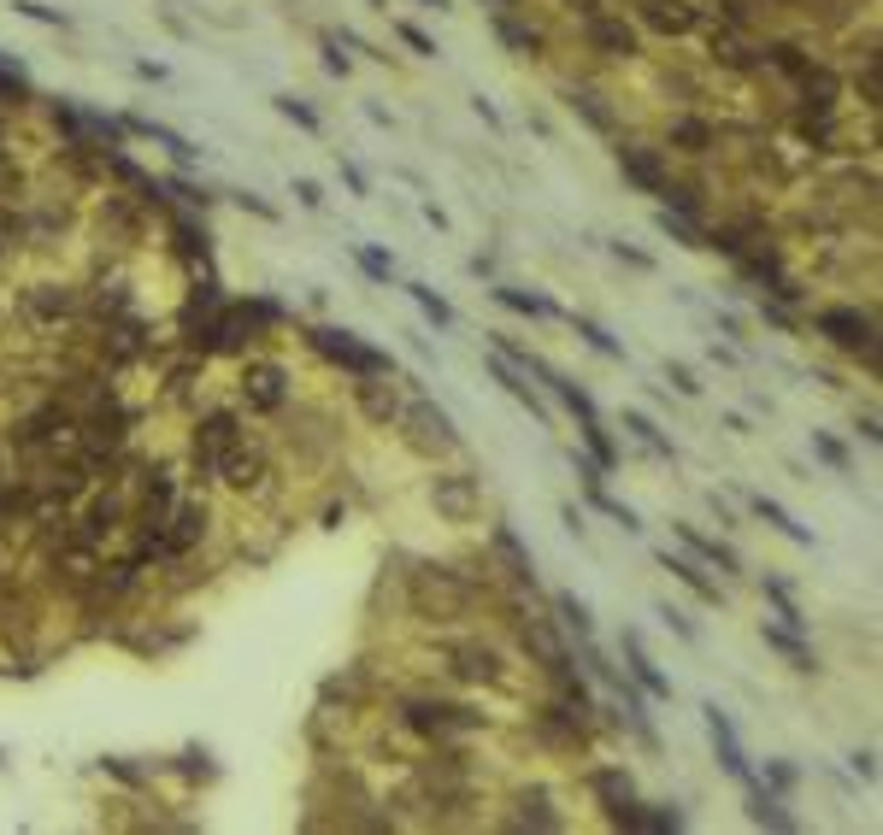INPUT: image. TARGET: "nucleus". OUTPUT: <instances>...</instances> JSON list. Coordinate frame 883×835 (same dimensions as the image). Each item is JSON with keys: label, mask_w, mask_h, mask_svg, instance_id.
Returning a JSON list of instances; mask_svg holds the SVG:
<instances>
[{"label": "nucleus", "mask_w": 883, "mask_h": 835, "mask_svg": "<svg viewBox=\"0 0 883 835\" xmlns=\"http://www.w3.org/2000/svg\"><path fill=\"white\" fill-rule=\"evenodd\" d=\"M406 607L424 623H460L471 607H478V589L454 571V566H419L406 577Z\"/></svg>", "instance_id": "1"}, {"label": "nucleus", "mask_w": 883, "mask_h": 835, "mask_svg": "<svg viewBox=\"0 0 883 835\" xmlns=\"http://www.w3.org/2000/svg\"><path fill=\"white\" fill-rule=\"evenodd\" d=\"M306 342H313V353H318V360L342 365L347 377H395V360H389L383 347L360 342L354 330H313Z\"/></svg>", "instance_id": "2"}, {"label": "nucleus", "mask_w": 883, "mask_h": 835, "mask_svg": "<svg viewBox=\"0 0 883 835\" xmlns=\"http://www.w3.org/2000/svg\"><path fill=\"white\" fill-rule=\"evenodd\" d=\"M395 430L406 435V448H413V453H454V448H460V435H454V424H448V412L430 401V394L401 401Z\"/></svg>", "instance_id": "3"}, {"label": "nucleus", "mask_w": 883, "mask_h": 835, "mask_svg": "<svg viewBox=\"0 0 883 835\" xmlns=\"http://www.w3.org/2000/svg\"><path fill=\"white\" fill-rule=\"evenodd\" d=\"M236 442H242V418L236 412H200L195 448H189V477H195V483H213L224 448H236Z\"/></svg>", "instance_id": "4"}, {"label": "nucleus", "mask_w": 883, "mask_h": 835, "mask_svg": "<svg viewBox=\"0 0 883 835\" xmlns=\"http://www.w3.org/2000/svg\"><path fill=\"white\" fill-rule=\"evenodd\" d=\"M430 507H436L442 524H478L483 483L471 471H436V477H430Z\"/></svg>", "instance_id": "5"}, {"label": "nucleus", "mask_w": 883, "mask_h": 835, "mask_svg": "<svg viewBox=\"0 0 883 835\" xmlns=\"http://www.w3.org/2000/svg\"><path fill=\"white\" fill-rule=\"evenodd\" d=\"M813 330H818V336H831L836 347H848V353H866V365H877V324L860 306H818L813 312Z\"/></svg>", "instance_id": "6"}, {"label": "nucleus", "mask_w": 883, "mask_h": 835, "mask_svg": "<svg viewBox=\"0 0 883 835\" xmlns=\"http://www.w3.org/2000/svg\"><path fill=\"white\" fill-rule=\"evenodd\" d=\"M406 724L419 729V736H471V729H483V713H471V706H454V700H406Z\"/></svg>", "instance_id": "7"}, {"label": "nucleus", "mask_w": 883, "mask_h": 835, "mask_svg": "<svg viewBox=\"0 0 883 835\" xmlns=\"http://www.w3.org/2000/svg\"><path fill=\"white\" fill-rule=\"evenodd\" d=\"M218 483L236 489V494H265L272 489V465H265V453L254 442H236V448H224V459H218Z\"/></svg>", "instance_id": "8"}, {"label": "nucleus", "mask_w": 883, "mask_h": 835, "mask_svg": "<svg viewBox=\"0 0 883 835\" xmlns=\"http://www.w3.org/2000/svg\"><path fill=\"white\" fill-rule=\"evenodd\" d=\"M636 18H642L654 36L684 41V36H695V30L707 24V7H702V0H642V7H636Z\"/></svg>", "instance_id": "9"}, {"label": "nucleus", "mask_w": 883, "mask_h": 835, "mask_svg": "<svg viewBox=\"0 0 883 835\" xmlns=\"http://www.w3.org/2000/svg\"><path fill=\"white\" fill-rule=\"evenodd\" d=\"M583 41L601 59H636L642 53V36H636V24H625L619 12H589L583 18Z\"/></svg>", "instance_id": "10"}, {"label": "nucleus", "mask_w": 883, "mask_h": 835, "mask_svg": "<svg viewBox=\"0 0 883 835\" xmlns=\"http://www.w3.org/2000/svg\"><path fill=\"white\" fill-rule=\"evenodd\" d=\"M207 530H213V507H207V500H177V507L166 512V548L177 559H189L200 541H207Z\"/></svg>", "instance_id": "11"}, {"label": "nucleus", "mask_w": 883, "mask_h": 835, "mask_svg": "<svg viewBox=\"0 0 883 835\" xmlns=\"http://www.w3.org/2000/svg\"><path fill=\"white\" fill-rule=\"evenodd\" d=\"M48 566H53V577L66 582V589H89L95 571H100V548H95V541H84V536H59V548L48 553Z\"/></svg>", "instance_id": "12"}, {"label": "nucleus", "mask_w": 883, "mask_h": 835, "mask_svg": "<svg viewBox=\"0 0 883 835\" xmlns=\"http://www.w3.org/2000/svg\"><path fill=\"white\" fill-rule=\"evenodd\" d=\"M702 713H707V736H713V754H718V765H725L730 777L748 788V783H754V770H748V754H743V736H736L730 713H718V700H707Z\"/></svg>", "instance_id": "13"}, {"label": "nucleus", "mask_w": 883, "mask_h": 835, "mask_svg": "<svg viewBox=\"0 0 883 835\" xmlns=\"http://www.w3.org/2000/svg\"><path fill=\"white\" fill-rule=\"evenodd\" d=\"M125 524H130V500L118 494V489H107V494H95L89 507H84V524H77V536L100 548V541H112Z\"/></svg>", "instance_id": "14"}, {"label": "nucleus", "mask_w": 883, "mask_h": 835, "mask_svg": "<svg viewBox=\"0 0 883 835\" xmlns=\"http://www.w3.org/2000/svg\"><path fill=\"white\" fill-rule=\"evenodd\" d=\"M619 171H625L642 195H660L666 183H671L666 154H660V148H642V141H619Z\"/></svg>", "instance_id": "15"}, {"label": "nucleus", "mask_w": 883, "mask_h": 835, "mask_svg": "<svg viewBox=\"0 0 883 835\" xmlns=\"http://www.w3.org/2000/svg\"><path fill=\"white\" fill-rule=\"evenodd\" d=\"M290 401V377H283V365H248L242 371V406L248 412H277Z\"/></svg>", "instance_id": "16"}, {"label": "nucleus", "mask_w": 883, "mask_h": 835, "mask_svg": "<svg viewBox=\"0 0 883 835\" xmlns=\"http://www.w3.org/2000/svg\"><path fill=\"white\" fill-rule=\"evenodd\" d=\"M707 59H713V66H725V71H754V66H759V48H754V41L736 30V24H713Z\"/></svg>", "instance_id": "17"}, {"label": "nucleus", "mask_w": 883, "mask_h": 835, "mask_svg": "<svg viewBox=\"0 0 883 835\" xmlns=\"http://www.w3.org/2000/svg\"><path fill=\"white\" fill-rule=\"evenodd\" d=\"M448 671H454L460 682H501L507 671H501V654L489 641H465V647H454L448 654Z\"/></svg>", "instance_id": "18"}, {"label": "nucleus", "mask_w": 883, "mask_h": 835, "mask_svg": "<svg viewBox=\"0 0 883 835\" xmlns=\"http://www.w3.org/2000/svg\"><path fill=\"white\" fill-rule=\"evenodd\" d=\"M354 406L372 418L377 430H389V424H395V412H401V389L389 383V377H354Z\"/></svg>", "instance_id": "19"}, {"label": "nucleus", "mask_w": 883, "mask_h": 835, "mask_svg": "<svg viewBox=\"0 0 883 835\" xmlns=\"http://www.w3.org/2000/svg\"><path fill=\"white\" fill-rule=\"evenodd\" d=\"M24 312L42 318V324L77 318V312H84V295H77V288H59V283H36V288H24Z\"/></svg>", "instance_id": "20"}, {"label": "nucleus", "mask_w": 883, "mask_h": 835, "mask_svg": "<svg viewBox=\"0 0 883 835\" xmlns=\"http://www.w3.org/2000/svg\"><path fill=\"white\" fill-rule=\"evenodd\" d=\"M171 507H177V471L148 465L141 471V524H166Z\"/></svg>", "instance_id": "21"}, {"label": "nucleus", "mask_w": 883, "mask_h": 835, "mask_svg": "<svg viewBox=\"0 0 883 835\" xmlns=\"http://www.w3.org/2000/svg\"><path fill=\"white\" fill-rule=\"evenodd\" d=\"M489 548H496L501 571H507L512 582H519V589L537 595V566H530V553H524V541L512 536V524H496V530H489Z\"/></svg>", "instance_id": "22"}, {"label": "nucleus", "mask_w": 883, "mask_h": 835, "mask_svg": "<svg viewBox=\"0 0 883 835\" xmlns=\"http://www.w3.org/2000/svg\"><path fill=\"white\" fill-rule=\"evenodd\" d=\"M666 141H671L677 154L702 159V154H713V148H718V124H707V118H695V112H677V118L666 124Z\"/></svg>", "instance_id": "23"}, {"label": "nucleus", "mask_w": 883, "mask_h": 835, "mask_svg": "<svg viewBox=\"0 0 883 835\" xmlns=\"http://www.w3.org/2000/svg\"><path fill=\"white\" fill-rule=\"evenodd\" d=\"M519 636H524V654H537L542 671H560V665H571V654L560 647V636L548 630V618H537V612L519 618Z\"/></svg>", "instance_id": "24"}, {"label": "nucleus", "mask_w": 883, "mask_h": 835, "mask_svg": "<svg viewBox=\"0 0 883 835\" xmlns=\"http://www.w3.org/2000/svg\"><path fill=\"white\" fill-rule=\"evenodd\" d=\"M483 365H489V377H496V383H501V389L512 394V401H519V406H530V418H542V424H548V406L537 401V389L524 383V371L512 365L507 353H496V347H489V360H483Z\"/></svg>", "instance_id": "25"}, {"label": "nucleus", "mask_w": 883, "mask_h": 835, "mask_svg": "<svg viewBox=\"0 0 883 835\" xmlns=\"http://www.w3.org/2000/svg\"><path fill=\"white\" fill-rule=\"evenodd\" d=\"M671 530H677V541H684V548H689L695 559H702V566H713V571H725V577H736V571H743V559H736V553L725 548V541H713V536H702V530H695V524H671Z\"/></svg>", "instance_id": "26"}, {"label": "nucleus", "mask_w": 883, "mask_h": 835, "mask_svg": "<svg viewBox=\"0 0 883 835\" xmlns=\"http://www.w3.org/2000/svg\"><path fill=\"white\" fill-rule=\"evenodd\" d=\"M654 566H660V571H671L677 582H689V589L702 595L707 607H725V595H718V582H713V577H707L702 566H695V559H684V553H671V548H660V553H654Z\"/></svg>", "instance_id": "27"}, {"label": "nucleus", "mask_w": 883, "mask_h": 835, "mask_svg": "<svg viewBox=\"0 0 883 835\" xmlns=\"http://www.w3.org/2000/svg\"><path fill=\"white\" fill-rule=\"evenodd\" d=\"M625 659H630V677L642 682L654 700H671V682L660 677V665L648 659V647H642V636H636V630H625Z\"/></svg>", "instance_id": "28"}, {"label": "nucleus", "mask_w": 883, "mask_h": 835, "mask_svg": "<svg viewBox=\"0 0 883 835\" xmlns=\"http://www.w3.org/2000/svg\"><path fill=\"white\" fill-rule=\"evenodd\" d=\"M759 636H766V647H772V654H784L795 671H818V654L801 641V630H784V623H759Z\"/></svg>", "instance_id": "29"}, {"label": "nucleus", "mask_w": 883, "mask_h": 835, "mask_svg": "<svg viewBox=\"0 0 883 835\" xmlns=\"http://www.w3.org/2000/svg\"><path fill=\"white\" fill-rule=\"evenodd\" d=\"M625 430H630V435H636V442H642V448H648L654 459H666V465H671V459H677V448H671V435H666L660 424H654L648 412H636V406H630V412H625Z\"/></svg>", "instance_id": "30"}, {"label": "nucleus", "mask_w": 883, "mask_h": 835, "mask_svg": "<svg viewBox=\"0 0 883 835\" xmlns=\"http://www.w3.org/2000/svg\"><path fill=\"white\" fill-rule=\"evenodd\" d=\"M759 66H772V71H784V77H801L813 66V53L801 48V41H766V48H759Z\"/></svg>", "instance_id": "31"}, {"label": "nucleus", "mask_w": 883, "mask_h": 835, "mask_svg": "<svg viewBox=\"0 0 883 835\" xmlns=\"http://www.w3.org/2000/svg\"><path fill=\"white\" fill-rule=\"evenodd\" d=\"M496 36L507 41V48H519V53H530V59L542 53V30H537V24H524V18H512L507 7L496 12Z\"/></svg>", "instance_id": "32"}, {"label": "nucleus", "mask_w": 883, "mask_h": 835, "mask_svg": "<svg viewBox=\"0 0 883 835\" xmlns=\"http://www.w3.org/2000/svg\"><path fill=\"white\" fill-rule=\"evenodd\" d=\"M748 507H754V518H759V524H772L777 536H789V541H801V548H813V530H801L795 518H789L784 507H777V500H766V494H754Z\"/></svg>", "instance_id": "33"}, {"label": "nucleus", "mask_w": 883, "mask_h": 835, "mask_svg": "<svg viewBox=\"0 0 883 835\" xmlns=\"http://www.w3.org/2000/svg\"><path fill=\"white\" fill-rule=\"evenodd\" d=\"M795 130H801V141H807L813 154H831L836 148V112H801Z\"/></svg>", "instance_id": "34"}, {"label": "nucleus", "mask_w": 883, "mask_h": 835, "mask_svg": "<svg viewBox=\"0 0 883 835\" xmlns=\"http://www.w3.org/2000/svg\"><path fill=\"white\" fill-rule=\"evenodd\" d=\"M748 818L766 824V829H795V818H789V812L777 806V795H766L759 783H748Z\"/></svg>", "instance_id": "35"}, {"label": "nucleus", "mask_w": 883, "mask_h": 835, "mask_svg": "<svg viewBox=\"0 0 883 835\" xmlns=\"http://www.w3.org/2000/svg\"><path fill=\"white\" fill-rule=\"evenodd\" d=\"M578 430H583V448H589V459H595V465H601V471H619V448H612V442H607V430H601V418H583V424H578Z\"/></svg>", "instance_id": "36"}, {"label": "nucleus", "mask_w": 883, "mask_h": 835, "mask_svg": "<svg viewBox=\"0 0 883 835\" xmlns=\"http://www.w3.org/2000/svg\"><path fill=\"white\" fill-rule=\"evenodd\" d=\"M583 494H589V507H595V512H607V518H612V524H619V530H630V536L642 530V524H636V512L625 507V500H612V494H607V483H589Z\"/></svg>", "instance_id": "37"}, {"label": "nucleus", "mask_w": 883, "mask_h": 835, "mask_svg": "<svg viewBox=\"0 0 883 835\" xmlns=\"http://www.w3.org/2000/svg\"><path fill=\"white\" fill-rule=\"evenodd\" d=\"M489 295H496L501 306H512V312H524V318H560V312H553L542 295H524V288H507V283H501V288H489Z\"/></svg>", "instance_id": "38"}, {"label": "nucleus", "mask_w": 883, "mask_h": 835, "mask_svg": "<svg viewBox=\"0 0 883 835\" xmlns=\"http://www.w3.org/2000/svg\"><path fill=\"white\" fill-rule=\"evenodd\" d=\"M406 295L419 301V312H424V318L436 324V330H454V306H448V301L436 295V288H424V283H406Z\"/></svg>", "instance_id": "39"}, {"label": "nucleus", "mask_w": 883, "mask_h": 835, "mask_svg": "<svg viewBox=\"0 0 883 835\" xmlns=\"http://www.w3.org/2000/svg\"><path fill=\"white\" fill-rule=\"evenodd\" d=\"M24 242H30V224H24V213H12V200H0V259H7V254H18Z\"/></svg>", "instance_id": "40"}, {"label": "nucleus", "mask_w": 883, "mask_h": 835, "mask_svg": "<svg viewBox=\"0 0 883 835\" xmlns=\"http://www.w3.org/2000/svg\"><path fill=\"white\" fill-rule=\"evenodd\" d=\"M553 607H560V618H566V630H571V636H595V612H589L571 589L553 595Z\"/></svg>", "instance_id": "41"}, {"label": "nucleus", "mask_w": 883, "mask_h": 835, "mask_svg": "<svg viewBox=\"0 0 883 835\" xmlns=\"http://www.w3.org/2000/svg\"><path fill=\"white\" fill-rule=\"evenodd\" d=\"M566 324H571V330H578V336H583V342H589L595 353H607V360H625V347H619V342H612V336H607V330H601V324H595V318H578V312H566Z\"/></svg>", "instance_id": "42"}, {"label": "nucleus", "mask_w": 883, "mask_h": 835, "mask_svg": "<svg viewBox=\"0 0 883 835\" xmlns=\"http://www.w3.org/2000/svg\"><path fill=\"white\" fill-rule=\"evenodd\" d=\"M566 100H571V112H583V118L595 124V130H612V107H607L601 95H589V89H571Z\"/></svg>", "instance_id": "43"}, {"label": "nucleus", "mask_w": 883, "mask_h": 835, "mask_svg": "<svg viewBox=\"0 0 883 835\" xmlns=\"http://www.w3.org/2000/svg\"><path fill=\"white\" fill-rule=\"evenodd\" d=\"M24 100H30V82L18 77L7 59H0V112H7V107H24Z\"/></svg>", "instance_id": "44"}, {"label": "nucleus", "mask_w": 883, "mask_h": 835, "mask_svg": "<svg viewBox=\"0 0 883 835\" xmlns=\"http://www.w3.org/2000/svg\"><path fill=\"white\" fill-rule=\"evenodd\" d=\"M813 453H818V459H825V465H831V471H842V477H848V471H854V465H848V448H842V442H836V435H825V430H813Z\"/></svg>", "instance_id": "45"}, {"label": "nucleus", "mask_w": 883, "mask_h": 835, "mask_svg": "<svg viewBox=\"0 0 883 835\" xmlns=\"http://www.w3.org/2000/svg\"><path fill=\"white\" fill-rule=\"evenodd\" d=\"M171 229H177V247H183V254H189V259H207V229H200L195 218H177Z\"/></svg>", "instance_id": "46"}, {"label": "nucleus", "mask_w": 883, "mask_h": 835, "mask_svg": "<svg viewBox=\"0 0 883 835\" xmlns=\"http://www.w3.org/2000/svg\"><path fill=\"white\" fill-rule=\"evenodd\" d=\"M277 112H283V118H295L301 130H313V136L324 130V118H318L313 107H306V100H295V95H283V100H277Z\"/></svg>", "instance_id": "47"}, {"label": "nucleus", "mask_w": 883, "mask_h": 835, "mask_svg": "<svg viewBox=\"0 0 883 835\" xmlns=\"http://www.w3.org/2000/svg\"><path fill=\"white\" fill-rule=\"evenodd\" d=\"M354 259H360V271H365L372 283H389V271H395V259L377 254V247H354Z\"/></svg>", "instance_id": "48"}, {"label": "nucleus", "mask_w": 883, "mask_h": 835, "mask_svg": "<svg viewBox=\"0 0 883 835\" xmlns=\"http://www.w3.org/2000/svg\"><path fill=\"white\" fill-rule=\"evenodd\" d=\"M660 229H666L671 242H684V247H707V236H702V229H695L689 218H671V213H660Z\"/></svg>", "instance_id": "49"}, {"label": "nucleus", "mask_w": 883, "mask_h": 835, "mask_svg": "<svg viewBox=\"0 0 883 835\" xmlns=\"http://www.w3.org/2000/svg\"><path fill=\"white\" fill-rule=\"evenodd\" d=\"M12 12L36 18V24H53V30H71V18H66V12H53V7H36V0H12Z\"/></svg>", "instance_id": "50"}, {"label": "nucleus", "mask_w": 883, "mask_h": 835, "mask_svg": "<svg viewBox=\"0 0 883 835\" xmlns=\"http://www.w3.org/2000/svg\"><path fill=\"white\" fill-rule=\"evenodd\" d=\"M660 623H666V630H671L677 641H689V647H695V641H702V630H695V623H689L684 612H677V607H660Z\"/></svg>", "instance_id": "51"}, {"label": "nucleus", "mask_w": 883, "mask_h": 835, "mask_svg": "<svg viewBox=\"0 0 883 835\" xmlns=\"http://www.w3.org/2000/svg\"><path fill=\"white\" fill-rule=\"evenodd\" d=\"M666 383H671L677 394H689V401L702 394V383H695V371H689V365H677V360H666Z\"/></svg>", "instance_id": "52"}, {"label": "nucleus", "mask_w": 883, "mask_h": 835, "mask_svg": "<svg viewBox=\"0 0 883 835\" xmlns=\"http://www.w3.org/2000/svg\"><path fill=\"white\" fill-rule=\"evenodd\" d=\"M395 30H401V41H406V48H413V53H424V59H436V41H430V36H424L419 24H395Z\"/></svg>", "instance_id": "53"}, {"label": "nucleus", "mask_w": 883, "mask_h": 835, "mask_svg": "<svg viewBox=\"0 0 883 835\" xmlns=\"http://www.w3.org/2000/svg\"><path fill=\"white\" fill-rule=\"evenodd\" d=\"M295 195H301L306 213H324V189H318V183H306V177H301V183H295Z\"/></svg>", "instance_id": "54"}, {"label": "nucleus", "mask_w": 883, "mask_h": 835, "mask_svg": "<svg viewBox=\"0 0 883 835\" xmlns=\"http://www.w3.org/2000/svg\"><path fill=\"white\" fill-rule=\"evenodd\" d=\"M612 254H619L625 265H636V271H654V254H642V247H625V242H612Z\"/></svg>", "instance_id": "55"}, {"label": "nucleus", "mask_w": 883, "mask_h": 835, "mask_svg": "<svg viewBox=\"0 0 883 835\" xmlns=\"http://www.w3.org/2000/svg\"><path fill=\"white\" fill-rule=\"evenodd\" d=\"M324 66H331L336 77H347V53L336 48V36H324Z\"/></svg>", "instance_id": "56"}, {"label": "nucleus", "mask_w": 883, "mask_h": 835, "mask_svg": "<svg viewBox=\"0 0 883 835\" xmlns=\"http://www.w3.org/2000/svg\"><path fill=\"white\" fill-rule=\"evenodd\" d=\"M342 177H347V189H354V195H372V183H365L360 165H347V159H342Z\"/></svg>", "instance_id": "57"}, {"label": "nucleus", "mask_w": 883, "mask_h": 835, "mask_svg": "<svg viewBox=\"0 0 883 835\" xmlns=\"http://www.w3.org/2000/svg\"><path fill=\"white\" fill-rule=\"evenodd\" d=\"M242 206H248V213H259V218H277V206L272 200H259V195H236Z\"/></svg>", "instance_id": "58"}, {"label": "nucleus", "mask_w": 883, "mask_h": 835, "mask_svg": "<svg viewBox=\"0 0 883 835\" xmlns=\"http://www.w3.org/2000/svg\"><path fill=\"white\" fill-rule=\"evenodd\" d=\"M560 524H566L571 536H583V512H578V507H560Z\"/></svg>", "instance_id": "59"}, {"label": "nucleus", "mask_w": 883, "mask_h": 835, "mask_svg": "<svg viewBox=\"0 0 883 835\" xmlns=\"http://www.w3.org/2000/svg\"><path fill=\"white\" fill-rule=\"evenodd\" d=\"M566 12H578V18H589V12H601V0H560Z\"/></svg>", "instance_id": "60"}, {"label": "nucleus", "mask_w": 883, "mask_h": 835, "mask_svg": "<svg viewBox=\"0 0 883 835\" xmlns=\"http://www.w3.org/2000/svg\"><path fill=\"white\" fill-rule=\"evenodd\" d=\"M419 7H430V12H448V7H454V0H419Z\"/></svg>", "instance_id": "61"}, {"label": "nucleus", "mask_w": 883, "mask_h": 835, "mask_svg": "<svg viewBox=\"0 0 883 835\" xmlns=\"http://www.w3.org/2000/svg\"><path fill=\"white\" fill-rule=\"evenodd\" d=\"M0 154H7V124H0Z\"/></svg>", "instance_id": "62"}]
</instances>
